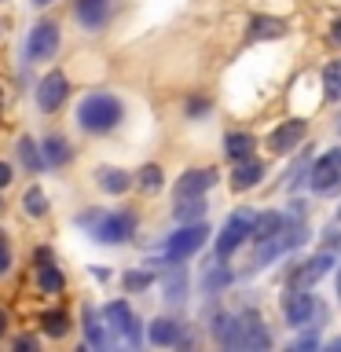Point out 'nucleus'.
<instances>
[{
	"instance_id": "1",
	"label": "nucleus",
	"mask_w": 341,
	"mask_h": 352,
	"mask_svg": "<svg viewBox=\"0 0 341 352\" xmlns=\"http://www.w3.org/2000/svg\"><path fill=\"white\" fill-rule=\"evenodd\" d=\"M213 338L220 341L224 349H268L272 345V334L264 330V323L257 316H217L213 323Z\"/></svg>"
},
{
	"instance_id": "2",
	"label": "nucleus",
	"mask_w": 341,
	"mask_h": 352,
	"mask_svg": "<svg viewBox=\"0 0 341 352\" xmlns=\"http://www.w3.org/2000/svg\"><path fill=\"white\" fill-rule=\"evenodd\" d=\"M121 118H125V107H121V99L110 96V92H92V96L81 99V107H77V125L85 132H96V136L118 129Z\"/></svg>"
},
{
	"instance_id": "3",
	"label": "nucleus",
	"mask_w": 341,
	"mask_h": 352,
	"mask_svg": "<svg viewBox=\"0 0 341 352\" xmlns=\"http://www.w3.org/2000/svg\"><path fill=\"white\" fill-rule=\"evenodd\" d=\"M81 224H88L96 242H107V246H118V242H129L132 231H136V217L132 213H85Z\"/></svg>"
},
{
	"instance_id": "4",
	"label": "nucleus",
	"mask_w": 341,
	"mask_h": 352,
	"mask_svg": "<svg viewBox=\"0 0 341 352\" xmlns=\"http://www.w3.org/2000/svg\"><path fill=\"white\" fill-rule=\"evenodd\" d=\"M283 316L290 327H316V319H323V305L308 294V286H286Z\"/></svg>"
},
{
	"instance_id": "5",
	"label": "nucleus",
	"mask_w": 341,
	"mask_h": 352,
	"mask_svg": "<svg viewBox=\"0 0 341 352\" xmlns=\"http://www.w3.org/2000/svg\"><path fill=\"white\" fill-rule=\"evenodd\" d=\"M253 217H257L253 209H239V213H231V217H228V224L220 228V235H217V257H220V261H228L231 253L242 246V239H250Z\"/></svg>"
},
{
	"instance_id": "6",
	"label": "nucleus",
	"mask_w": 341,
	"mask_h": 352,
	"mask_svg": "<svg viewBox=\"0 0 341 352\" xmlns=\"http://www.w3.org/2000/svg\"><path fill=\"white\" fill-rule=\"evenodd\" d=\"M316 195H334L341 191V147H334L330 154H323L316 165H312V176H308Z\"/></svg>"
},
{
	"instance_id": "7",
	"label": "nucleus",
	"mask_w": 341,
	"mask_h": 352,
	"mask_svg": "<svg viewBox=\"0 0 341 352\" xmlns=\"http://www.w3.org/2000/svg\"><path fill=\"white\" fill-rule=\"evenodd\" d=\"M206 224H180V231L176 235H169V242H165V257L169 261H184V257H191L195 250H202L206 246Z\"/></svg>"
},
{
	"instance_id": "8",
	"label": "nucleus",
	"mask_w": 341,
	"mask_h": 352,
	"mask_svg": "<svg viewBox=\"0 0 341 352\" xmlns=\"http://www.w3.org/2000/svg\"><path fill=\"white\" fill-rule=\"evenodd\" d=\"M59 52V26L52 19H41L37 26L30 30V41H26V55L33 63H44Z\"/></svg>"
},
{
	"instance_id": "9",
	"label": "nucleus",
	"mask_w": 341,
	"mask_h": 352,
	"mask_svg": "<svg viewBox=\"0 0 341 352\" xmlns=\"http://www.w3.org/2000/svg\"><path fill=\"white\" fill-rule=\"evenodd\" d=\"M66 96H70V81H66L63 70H52V74L41 77V85H37V107L44 110V114H55V110L66 103Z\"/></svg>"
},
{
	"instance_id": "10",
	"label": "nucleus",
	"mask_w": 341,
	"mask_h": 352,
	"mask_svg": "<svg viewBox=\"0 0 341 352\" xmlns=\"http://www.w3.org/2000/svg\"><path fill=\"white\" fill-rule=\"evenodd\" d=\"M107 319L129 345H140V319H136V312H132L125 301H110L107 305Z\"/></svg>"
},
{
	"instance_id": "11",
	"label": "nucleus",
	"mask_w": 341,
	"mask_h": 352,
	"mask_svg": "<svg viewBox=\"0 0 341 352\" xmlns=\"http://www.w3.org/2000/svg\"><path fill=\"white\" fill-rule=\"evenodd\" d=\"M305 132H308V125H305L301 118L283 121V125H279V129H272V136H268V147H272V154H290L294 147H301Z\"/></svg>"
},
{
	"instance_id": "12",
	"label": "nucleus",
	"mask_w": 341,
	"mask_h": 352,
	"mask_svg": "<svg viewBox=\"0 0 341 352\" xmlns=\"http://www.w3.org/2000/svg\"><path fill=\"white\" fill-rule=\"evenodd\" d=\"M220 180V173L209 165V169H191V173H184L180 180H176V198H195V195H206L209 187H217Z\"/></svg>"
},
{
	"instance_id": "13",
	"label": "nucleus",
	"mask_w": 341,
	"mask_h": 352,
	"mask_svg": "<svg viewBox=\"0 0 341 352\" xmlns=\"http://www.w3.org/2000/svg\"><path fill=\"white\" fill-rule=\"evenodd\" d=\"M330 264H334V253H327V250L316 253L312 261L301 264V268L290 275V286H312V283H319V279H323V275L330 272Z\"/></svg>"
},
{
	"instance_id": "14",
	"label": "nucleus",
	"mask_w": 341,
	"mask_h": 352,
	"mask_svg": "<svg viewBox=\"0 0 341 352\" xmlns=\"http://www.w3.org/2000/svg\"><path fill=\"white\" fill-rule=\"evenodd\" d=\"M110 19V0H77V22L85 30H103Z\"/></svg>"
},
{
	"instance_id": "15",
	"label": "nucleus",
	"mask_w": 341,
	"mask_h": 352,
	"mask_svg": "<svg viewBox=\"0 0 341 352\" xmlns=\"http://www.w3.org/2000/svg\"><path fill=\"white\" fill-rule=\"evenodd\" d=\"M264 180V165L253 158H242L239 165H235V176H231V187H235V191H250V187H257Z\"/></svg>"
},
{
	"instance_id": "16",
	"label": "nucleus",
	"mask_w": 341,
	"mask_h": 352,
	"mask_svg": "<svg viewBox=\"0 0 341 352\" xmlns=\"http://www.w3.org/2000/svg\"><path fill=\"white\" fill-rule=\"evenodd\" d=\"M147 338L154 345H184V323H176V319H154L147 327Z\"/></svg>"
},
{
	"instance_id": "17",
	"label": "nucleus",
	"mask_w": 341,
	"mask_h": 352,
	"mask_svg": "<svg viewBox=\"0 0 341 352\" xmlns=\"http://www.w3.org/2000/svg\"><path fill=\"white\" fill-rule=\"evenodd\" d=\"M96 184L103 187L107 195H125L132 187V176L125 169H114V165H103V169L96 173Z\"/></svg>"
},
{
	"instance_id": "18",
	"label": "nucleus",
	"mask_w": 341,
	"mask_h": 352,
	"mask_svg": "<svg viewBox=\"0 0 341 352\" xmlns=\"http://www.w3.org/2000/svg\"><path fill=\"white\" fill-rule=\"evenodd\" d=\"M41 158L44 165H52V169H59V165H66L74 158V151H70V143H66L63 136H48L41 143Z\"/></svg>"
},
{
	"instance_id": "19",
	"label": "nucleus",
	"mask_w": 341,
	"mask_h": 352,
	"mask_svg": "<svg viewBox=\"0 0 341 352\" xmlns=\"http://www.w3.org/2000/svg\"><path fill=\"white\" fill-rule=\"evenodd\" d=\"M165 301L169 305H180L184 297H187V272L180 268V261H173V268L165 272Z\"/></svg>"
},
{
	"instance_id": "20",
	"label": "nucleus",
	"mask_w": 341,
	"mask_h": 352,
	"mask_svg": "<svg viewBox=\"0 0 341 352\" xmlns=\"http://www.w3.org/2000/svg\"><path fill=\"white\" fill-rule=\"evenodd\" d=\"M253 147H257V140H253L250 132H228V140H224V151H228V158H231V162L250 158Z\"/></svg>"
},
{
	"instance_id": "21",
	"label": "nucleus",
	"mask_w": 341,
	"mask_h": 352,
	"mask_svg": "<svg viewBox=\"0 0 341 352\" xmlns=\"http://www.w3.org/2000/svg\"><path fill=\"white\" fill-rule=\"evenodd\" d=\"M206 213V202H202V195H195V198H176V209H173V217L180 220V224H195V220H202Z\"/></svg>"
},
{
	"instance_id": "22",
	"label": "nucleus",
	"mask_w": 341,
	"mask_h": 352,
	"mask_svg": "<svg viewBox=\"0 0 341 352\" xmlns=\"http://www.w3.org/2000/svg\"><path fill=\"white\" fill-rule=\"evenodd\" d=\"M283 220H286V213H261V217H253V231H250V235L257 239V242L272 239L275 231L283 228Z\"/></svg>"
},
{
	"instance_id": "23",
	"label": "nucleus",
	"mask_w": 341,
	"mask_h": 352,
	"mask_svg": "<svg viewBox=\"0 0 341 352\" xmlns=\"http://www.w3.org/2000/svg\"><path fill=\"white\" fill-rule=\"evenodd\" d=\"M85 341L96 349H107V327L99 323L96 308H85Z\"/></svg>"
},
{
	"instance_id": "24",
	"label": "nucleus",
	"mask_w": 341,
	"mask_h": 352,
	"mask_svg": "<svg viewBox=\"0 0 341 352\" xmlns=\"http://www.w3.org/2000/svg\"><path fill=\"white\" fill-rule=\"evenodd\" d=\"M41 330H44L48 338H66V330H70V316H66L63 308L44 312V316H41Z\"/></svg>"
},
{
	"instance_id": "25",
	"label": "nucleus",
	"mask_w": 341,
	"mask_h": 352,
	"mask_svg": "<svg viewBox=\"0 0 341 352\" xmlns=\"http://www.w3.org/2000/svg\"><path fill=\"white\" fill-rule=\"evenodd\" d=\"M323 92L327 99H341V59H330L323 66Z\"/></svg>"
},
{
	"instance_id": "26",
	"label": "nucleus",
	"mask_w": 341,
	"mask_h": 352,
	"mask_svg": "<svg viewBox=\"0 0 341 352\" xmlns=\"http://www.w3.org/2000/svg\"><path fill=\"white\" fill-rule=\"evenodd\" d=\"M37 286L44 294H59L63 286H66V279H63V272L59 268H52V264H41V272H37Z\"/></svg>"
},
{
	"instance_id": "27",
	"label": "nucleus",
	"mask_w": 341,
	"mask_h": 352,
	"mask_svg": "<svg viewBox=\"0 0 341 352\" xmlns=\"http://www.w3.org/2000/svg\"><path fill=\"white\" fill-rule=\"evenodd\" d=\"M286 26L279 19H253V30H250V37L253 41H264V37H283Z\"/></svg>"
},
{
	"instance_id": "28",
	"label": "nucleus",
	"mask_w": 341,
	"mask_h": 352,
	"mask_svg": "<svg viewBox=\"0 0 341 352\" xmlns=\"http://www.w3.org/2000/svg\"><path fill=\"white\" fill-rule=\"evenodd\" d=\"M22 206H26L30 217H44V213H48V198H44L41 187H30L26 198H22Z\"/></svg>"
},
{
	"instance_id": "29",
	"label": "nucleus",
	"mask_w": 341,
	"mask_h": 352,
	"mask_svg": "<svg viewBox=\"0 0 341 352\" xmlns=\"http://www.w3.org/2000/svg\"><path fill=\"white\" fill-rule=\"evenodd\" d=\"M19 158H22V165H26L30 173H37L41 165H44V158H41V151H37V143H33V140H22L19 143Z\"/></svg>"
},
{
	"instance_id": "30",
	"label": "nucleus",
	"mask_w": 341,
	"mask_h": 352,
	"mask_svg": "<svg viewBox=\"0 0 341 352\" xmlns=\"http://www.w3.org/2000/svg\"><path fill=\"white\" fill-rule=\"evenodd\" d=\"M140 187H143V191H158V187H162V169H158V165H143V169H140Z\"/></svg>"
},
{
	"instance_id": "31",
	"label": "nucleus",
	"mask_w": 341,
	"mask_h": 352,
	"mask_svg": "<svg viewBox=\"0 0 341 352\" xmlns=\"http://www.w3.org/2000/svg\"><path fill=\"white\" fill-rule=\"evenodd\" d=\"M154 283V272H125V290H143Z\"/></svg>"
},
{
	"instance_id": "32",
	"label": "nucleus",
	"mask_w": 341,
	"mask_h": 352,
	"mask_svg": "<svg viewBox=\"0 0 341 352\" xmlns=\"http://www.w3.org/2000/svg\"><path fill=\"white\" fill-rule=\"evenodd\" d=\"M11 268V242H8V235L0 231V275H4Z\"/></svg>"
},
{
	"instance_id": "33",
	"label": "nucleus",
	"mask_w": 341,
	"mask_h": 352,
	"mask_svg": "<svg viewBox=\"0 0 341 352\" xmlns=\"http://www.w3.org/2000/svg\"><path fill=\"white\" fill-rule=\"evenodd\" d=\"M231 279V275L224 272V268H217V272H206V286H209V290H220V286H224Z\"/></svg>"
},
{
	"instance_id": "34",
	"label": "nucleus",
	"mask_w": 341,
	"mask_h": 352,
	"mask_svg": "<svg viewBox=\"0 0 341 352\" xmlns=\"http://www.w3.org/2000/svg\"><path fill=\"white\" fill-rule=\"evenodd\" d=\"M11 180H15V176H11V165H8V162H0V187H8Z\"/></svg>"
},
{
	"instance_id": "35",
	"label": "nucleus",
	"mask_w": 341,
	"mask_h": 352,
	"mask_svg": "<svg viewBox=\"0 0 341 352\" xmlns=\"http://www.w3.org/2000/svg\"><path fill=\"white\" fill-rule=\"evenodd\" d=\"M330 41L341 44V22H334V26H330Z\"/></svg>"
},
{
	"instance_id": "36",
	"label": "nucleus",
	"mask_w": 341,
	"mask_h": 352,
	"mask_svg": "<svg viewBox=\"0 0 341 352\" xmlns=\"http://www.w3.org/2000/svg\"><path fill=\"white\" fill-rule=\"evenodd\" d=\"M8 334V312H0V338Z\"/></svg>"
},
{
	"instance_id": "37",
	"label": "nucleus",
	"mask_w": 341,
	"mask_h": 352,
	"mask_svg": "<svg viewBox=\"0 0 341 352\" xmlns=\"http://www.w3.org/2000/svg\"><path fill=\"white\" fill-rule=\"evenodd\" d=\"M330 349H341V338H334V341H330Z\"/></svg>"
},
{
	"instance_id": "38",
	"label": "nucleus",
	"mask_w": 341,
	"mask_h": 352,
	"mask_svg": "<svg viewBox=\"0 0 341 352\" xmlns=\"http://www.w3.org/2000/svg\"><path fill=\"white\" fill-rule=\"evenodd\" d=\"M33 4H37V8H44V4H52V0H33Z\"/></svg>"
},
{
	"instance_id": "39",
	"label": "nucleus",
	"mask_w": 341,
	"mask_h": 352,
	"mask_svg": "<svg viewBox=\"0 0 341 352\" xmlns=\"http://www.w3.org/2000/svg\"><path fill=\"white\" fill-rule=\"evenodd\" d=\"M338 297H341V275H338Z\"/></svg>"
}]
</instances>
